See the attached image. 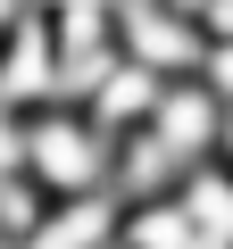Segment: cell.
<instances>
[{
    "label": "cell",
    "mask_w": 233,
    "mask_h": 249,
    "mask_svg": "<svg viewBox=\"0 0 233 249\" xmlns=\"http://www.w3.org/2000/svg\"><path fill=\"white\" fill-rule=\"evenodd\" d=\"M200 83H208L216 100H233V34H208V50H200Z\"/></svg>",
    "instance_id": "cell-3"
},
{
    "label": "cell",
    "mask_w": 233,
    "mask_h": 249,
    "mask_svg": "<svg viewBox=\"0 0 233 249\" xmlns=\"http://www.w3.org/2000/svg\"><path fill=\"white\" fill-rule=\"evenodd\" d=\"M25 17H34V0H0V34H17Z\"/></svg>",
    "instance_id": "cell-4"
},
{
    "label": "cell",
    "mask_w": 233,
    "mask_h": 249,
    "mask_svg": "<svg viewBox=\"0 0 233 249\" xmlns=\"http://www.w3.org/2000/svg\"><path fill=\"white\" fill-rule=\"evenodd\" d=\"M17 166L50 191V199H83V191H108V166H116V142L100 124L58 100V108H25V142H17Z\"/></svg>",
    "instance_id": "cell-1"
},
{
    "label": "cell",
    "mask_w": 233,
    "mask_h": 249,
    "mask_svg": "<svg viewBox=\"0 0 233 249\" xmlns=\"http://www.w3.org/2000/svg\"><path fill=\"white\" fill-rule=\"evenodd\" d=\"M216 124H225V100L200 83V75H167V91H158V108H150V124L142 133L192 175V166H208L216 158Z\"/></svg>",
    "instance_id": "cell-2"
}]
</instances>
